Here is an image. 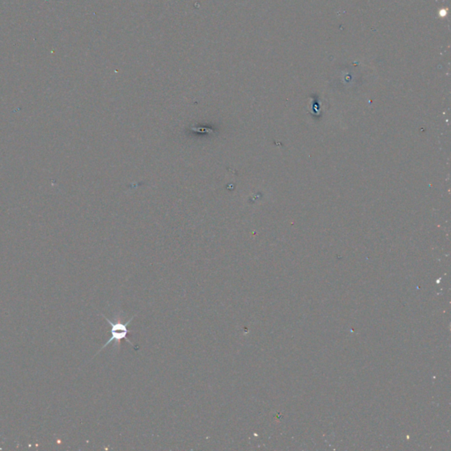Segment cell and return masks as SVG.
<instances>
[{"mask_svg":"<svg viewBox=\"0 0 451 451\" xmlns=\"http://www.w3.org/2000/svg\"><path fill=\"white\" fill-rule=\"evenodd\" d=\"M101 316L110 324V327H111V331H110V332H111V337H110V339H109L108 341L106 342L105 344H104V346H102L101 349L98 351V353L96 354H99L102 349H104L105 347H107V346L110 345V343H112L113 341H115V348L118 347V349L119 350V349H120V346H121V341H122V339H125L129 344H131V346H133V347L135 348L136 350H138V348L135 347L134 344L127 337V334L129 332V331L127 329V326L131 323L132 319L134 318V316H131V319H129V320L127 321L126 323H123V322H122V316H120L119 315H117V316H116L117 318H115V321L110 320V319H109L108 317H106L104 315H101Z\"/></svg>","mask_w":451,"mask_h":451,"instance_id":"cell-1","label":"cell"}]
</instances>
